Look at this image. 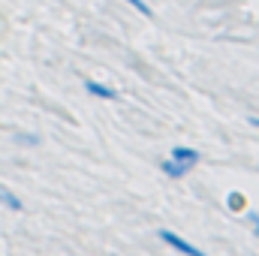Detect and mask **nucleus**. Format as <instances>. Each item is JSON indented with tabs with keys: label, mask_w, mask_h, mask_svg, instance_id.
<instances>
[{
	"label": "nucleus",
	"mask_w": 259,
	"mask_h": 256,
	"mask_svg": "<svg viewBox=\"0 0 259 256\" xmlns=\"http://www.w3.org/2000/svg\"><path fill=\"white\" fill-rule=\"evenodd\" d=\"M172 160L175 163H184V166H196L199 163V151L196 148H187V145H175L172 148Z\"/></svg>",
	"instance_id": "2"
},
{
	"label": "nucleus",
	"mask_w": 259,
	"mask_h": 256,
	"mask_svg": "<svg viewBox=\"0 0 259 256\" xmlns=\"http://www.w3.org/2000/svg\"><path fill=\"white\" fill-rule=\"evenodd\" d=\"M253 127H259V118H253Z\"/></svg>",
	"instance_id": "10"
},
{
	"label": "nucleus",
	"mask_w": 259,
	"mask_h": 256,
	"mask_svg": "<svg viewBox=\"0 0 259 256\" xmlns=\"http://www.w3.org/2000/svg\"><path fill=\"white\" fill-rule=\"evenodd\" d=\"M229 205L232 208H241V196H229Z\"/></svg>",
	"instance_id": "8"
},
{
	"label": "nucleus",
	"mask_w": 259,
	"mask_h": 256,
	"mask_svg": "<svg viewBox=\"0 0 259 256\" xmlns=\"http://www.w3.org/2000/svg\"><path fill=\"white\" fill-rule=\"evenodd\" d=\"M0 202H3L6 208H12V211H24V205H21V199H18L15 193H9L6 187H0Z\"/></svg>",
	"instance_id": "5"
},
{
	"label": "nucleus",
	"mask_w": 259,
	"mask_h": 256,
	"mask_svg": "<svg viewBox=\"0 0 259 256\" xmlns=\"http://www.w3.org/2000/svg\"><path fill=\"white\" fill-rule=\"evenodd\" d=\"M84 91L100 97V100H118V91L109 88V84H100V81H84Z\"/></svg>",
	"instance_id": "3"
},
{
	"label": "nucleus",
	"mask_w": 259,
	"mask_h": 256,
	"mask_svg": "<svg viewBox=\"0 0 259 256\" xmlns=\"http://www.w3.org/2000/svg\"><path fill=\"white\" fill-rule=\"evenodd\" d=\"M124 3H130V6H133V9H139V12H142V15H151V6H148V3H145V0H124Z\"/></svg>",
	"instance_id": "6"
},
{
	"label": "nucleus",
	"mask_w": 259,
	"mask_h": 256,
	"mask_svg": "<svg viewBox=\"0 0 259 256\" xmlns=\"http://www.w3.org/2000/svg\"><path fill=\"white\" fill-rule=\"evenodd\" d=\"M18 142H21V145H36L39 139H36V136H27V133H18Z\"/></svg>",
	"instance_id": "7"
},
{
	"label": "nucleus",
	"mask_w": 259,
	"mask_h": 256,
	"mask_svg": "<svg viewBox=\"0 0 259 256\" xmlns=\"http://www.w3.org/2000/svg\"><path fill=\"white\" fill-rule=\"evenodd\" d=\"M160 169H163L169 178H184V175L190 172V166H184V163H175L172 157H169V160H163V163H160Z\"/></svg>",
	"instance_id": "4"
},
{
	"label": "nucleus",
	"mask_w": 259,
	"mask_h": 256,
	"mask_svg": "<svg viewBox=\"0 0 259 256\" xmlns=\"http://www.w3.org/2000/svg\"><path fill=\"white\" fill-rule=\"evenodd\" d=\"M250 220H253V226H256V238H259V214L256 211H250Z\"/></svg>",
	"instance_id": "9"
},
{
	"label": "nucleus",
	"mask_w": 259,
	"mask_h": 256,
	"mask_svg": "<svg viewBox=\"0 0 259 256\" xmlns=\"http://www.w3.org/2000/svg\"><path fill=\"white\" fill-rule=\"evenodd\" d=\"M157 235H160V238H163V241H166L172 250H178L181 256H205L202 250H199V247H193L190 241H184V238H181L178 232H172V229H160Z\"/></svg>",
	"instance_id": "1"
}]
</instances>
